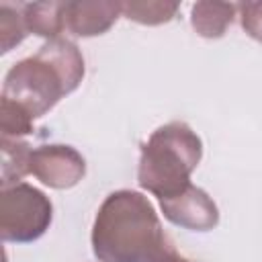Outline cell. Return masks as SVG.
Instances as JSON below:
<instances>
[{
    "label": "cell",
    "mask_w": 262,
    "mask_h": 262,
    "mask_svg": "<svg viewBox=\"0 0 262 262\" xmlns=\"http://www.w3.org/2000/svg\"><path fill=\"white\" fill-rule=\"evenodd\" d=\"M63 4L66 2H27L23 4L27 31L47 41L57 39L63 31Z\"/></svg>",
    "instance_id": "cell-9"
},
{
    "label": "cell",
    "mask_w": 262,
    "mask_h": 262,
    "mask_svg": "<svg viewBox=\"0 0 262 262\" xmlns=\"http://www.w3.org/2000/svg\"><path fill=\"white\" fill-rule=\"evenodd\" d=\"M31 174L49 188H72L86 176L84 156L66 143H47L31 151Z\"/></svg>",
    "instance_id": "cell-5"
},
{
    "label": "cell",
    "mask_w": 262,
    "mask_h": 262,
    "mask_svg": "<svg viewBox=\"0 0 262 262\" xmlns=\"http://www.w3.org/2000/svg\"><path fill=\"white\" fill-rule=\"evenodd\" d=\"M180 4L172 0H131V2H121V14L133 23L139 25H164L170 23Z\"/></svg>",
    "instance_id": "cell-10"
},
{
    "label": "cell",
    "mask_w": 262,
    "mask_h": 262,
    "mask_svg": "<svg viewBox=\"0 0 262 262\" xmlns=\"http://www.w3.org/2000/svg\"><path fill=\"white\" fill-rule=\"evenodd\" d=\"M84 72V57L78 45L57 37L45 41L35 55L16 61L6 72L0 98L39 119L80 86Z\"/></svg>",
    "instance_id": "cell-2"
},
{
    "label": "cell",
    "mask_w": 262,
    "mask_h": 262,
    "mask_svg": "<svg viewBox=\"0 0 262 262\" xmlns=\"http://www.w3.org/2000/svg\"><path fill=\"white\" fill-rule=\"evenodd\" d=\"M237 16L246 35L262 43V2H239Z\"/></svg>",
    "instance_id": "cell-14"
},
{
    "label": "cell",
    "mask_w": 262,
    "mask_h": 262,
    "mask_svg": "<svg viewBox=\"0 0 262 262\" xmlns=\"http://www.w3.org/2000/svg\"><path fill=\"white\" fill-rule=\"evenodd\" d=\"M33 117L27 115L23 108H18L16 104H12L10 100L0 98V131L2 137H12V139H20L23 135L33 133Z\"/></svg>",
    "instance_id": "cell-13"
},
{
    "label": "cell",
    "mask_w": 262,
    "mask_h": 262,
    "mask_svg": "<svg viewBox=\"0 0 262 262\" xmlns=\"http://www.w3.org/2000/svg\"><path fill=\"white\" fill-rule=\"evenodd\" d=\"M201 158V137L184 121H170L158 127L141 145L137 182L158 199L174 196L190 184V174Z\"/></svg>",
    "instance_id": "cell-3"
},
{
    "label": "cell",
    "mask_w": 262,
    "mask_h": 262,
    "mask_svg": "<svg viewBox=\"0 0 262 262\" xmlns=\"http://www.w3.org/2000/svg\"><path fill=\"white\" fill-rule=\"evenodd\" d=\"M237 14V4L233 2H211L203 0L190 8V25L205 39H221L231 27Z\"/></svg>",
    "instance_id": "cell-8"
},
{
    "label": "cell",
    "mask_w": 262,
    "mask_h": 262,
    "mask_svg": "<svg viewBox=\"0 0 262 262\" xmlns=\"http://www.w3.org/2000/svg\"><path fill=\"white\" fill-rule=\"evenodd\" d=\"M53 221V205L39 188L16 182L0 190V237L8 244L39 239Z\"/></svg>",
    "instance_id": "cell-4"
},
{
    "label": "cell",
    "mask_w": 262,
    "mask_h": 262,
    "mask_svg": "<svg viewBox=\"0 0 262 262\" xmlns=\"http://www.w3.org/2000/svg\"><path fill=\"white\" fill-rule=\"evenodd\" d=\"M90 239L98 262H192L176 250L147 196L129 188L102 201Z\"/></svg>",
    "instance_id": "cell-1"
},
{
    "label": "cell",
    "mask_w": 262,
    "mask_h": 262,
    "mask_svg": "<svg viewBox=\"0 0 262 262\" xmlns=\"http://www.w3.org/2000/svg\"><path fill=\"white\" fill-rule=\"evenodd\" d=\"M29 35L23 14V4L0 2V53H8L12 47L25 41Z\"/></svg>",
    "instance_id": "cell-12"
},
{
    "label": "cell",
    "mask_w": 262,
    "mask_h": 262,
    "mask_svg": "<svg viewBox=\"0 0 262 262\" xmlns=\"http://www.w3.org/2000/svg\"><path fill=\"white\" fill-rule=\"evenodd\" d=\"M164 217L190 231H211L219 223V209L215 201L199 186L188 184L174 196L158 199Z\"/></svg>",
    "instance_id": "cell-6"
},
{
    "label": "cell",
    "mask_w": 262,
    "mask_h": 262,
    "mask_svg": "<svg viewBox=\"0 0 262 262\" xmlns=\"http://www.w3.org/2000/svg\"><path fill=\"white\" fill-rule=\"evenodd\" d=\"M31 145L23 139L2 137V186L16 184L23 176L31 174Z\"/></svg>",
    "instance_id": "cell-11"
},
{
    "label": "cell",
    "mask_w": 262,
    "mask_h": 262,
    "mask_svg": "<svg viewBox=\"0 0 262 262\" xmlns=\"http://www.w3.org/2000/svg\"><path fill=\"white\" fill-rule=\"evenodd\" d=\"M121 16V2L111 0H76L63 4L66 31L76 37L104 35Z\"/></svg>",
    "instance_id": "cell-7"
}]
</instances>
